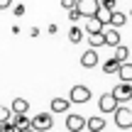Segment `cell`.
<instances>
[{"mask_svg":"<svg viewBox=\"0 0 132 132\" xmlns=\"http://www.w3.org/2000/svg\"><path fill=\"white\" fill-rule=\"evenodd\" d=\"M10 115H12V110H10V108H5V105H0V122H5Z\"/></svg>","mask_w":132,"mask_h":132,"instance_id":"7402d4cb","label":"cell"},{"mask_svg":"<svg viewBox=\"0 0 132 132\" xmlns=\"http://www.w3.org/2000/svg\"><path fill=\"white\" fill-rule=\"evenodd\" d=\"M71 103H86V100H90V88L83 83L78 86H71V95H69Z\"/></svg>","mask_w":132,"mask_h":132,"instance_id":"7a4b0ae2","label":"cell"},{"mask_svg":"<svg viewBox=\"0 0 132 132\" xmlns=\"http://www.w3.org/2000/svg\"><path fill=\"white\" fill-rule=\"evenodd\" d=\"M125 22H127V15H125V12H115V10H113V12H110V27H122V24Z\"/></svg>","mask_w":132,"mask_h":132,"instance_id":"5bb4252c","label":"cell"},{"mask_svg":"<svg viewBox=\"0 0 132 132\" xmlns=\"http://www.w3.org/2000/svg\"><path fill=\"white\" fill-rule=\"evenodd\" d=\"M113 115H115V125H118L120 130H130V127H132V110H130V108L118 105Z\"/></svg>","mask_w":132,"mask_h":132,"instance_id":"6da1fadb","label":"cell"},{"mask_svg":"<svg viewBox=\"0 0 132 132\" xmlns=\"http://www.w3.org/2000/svg\"><path fill=\"white\" fill-rule=\"evenodd\" d=\"M130 15H132V10H130Z\"/></svg>","mask_w":132,"mask_h":132,"instance_id":"484cf974","label":"cell"},{"mask_svg":"<svg viewBox=\"0 0 132 132\" xmlns=\"http://www.w3.org/2000/svg\"><path fill=\"white\" fill-rule=\"evenodd\" d=\"M98 7H100L98 0H78V3H76V10L81 12V17H90V15H95Z\"/></svg>","mask_w":132,"mask_h":132,"instance_id":"277c9868","label":"cell"},{"mask_svg":"<svg viewBox=\"0 0 132 132\" xmlns=\"http://www.w3.org/2000/svg\"><path fill=\"white\" fill-rule=\"evenodd\" d=\"M32 127H34V130H52V127H54L52 113H39V115H34Z\"/></svg>","mask_w":132,"mask_h":132,"instance_id":"5b68a950","label":"cell"},{"mask_svg":"<svg viewBox=\"0 0 132 132\" xmlns=\"http://www.w3.org/2000/svg\"><path fill=\"white\" fill-rule=\"evenodd\" d=\"M15 15L22 17V15H24V5H15Z\"/></svg>","mask_w":132,"mask_h":132,"instance_id":"cb8c5ba5","label":"cell"},{"mask_svg":"<svg viewBox=\"0 0 132 132\" xmlns=\"http://www.w3.org/2000/svg\"><path fill=\"white\" fill-rule=\"evenodd\" d=\"M86 130H90V132L105 130V120L103 118H88V120H86Z\"/></svg>","mask_w":132,"mask_h":132,"instance_id":"4fadbf2b","label":"cell"},{"mask_svg":"<svg viewBox=\"0 0 132 132\" xmlns=\"http://www.w3.org/2000/svg\"><path fill=\"white\" fill-rule=\"evenodd\" d=\"M69 105H71V100H66V98H54V100H52V113L64 115L66 110H69Z\"/></svg>","mask_w":132,"mask_h":132,"instance_id":"8fae6325","label":"cell"},{"mask_svg":"<svg viewBox=\"0 0 132 132\" xmlns=\"http://www.w3.org/2000/svg\"><path fill=\"white\" fill-rule=\"evenodd\" d=\"M118 76H120V81H125V83H132V64L122 61L120 69H118Z\"/></svg>","mask_w":132,"mask_h":132,"instance_id":"7c38bea8","label":"cell"},{"mask_svg":"<svg viewBox=\"0 0 132 132\" xmlns=\"http://www.w3.org/2000/svg\"><path fill=\"white\" fill-rule=\"evenodd\" d=\"M83 34H86V32H83L81 27H71V29H69V42H71V44H78L81 39H83Z\"/></svg>","mask_w":132,"mask_h":132,"instance_id":"ac0fdd59","label":"cell"},{"mask_svg":"<svg viewBox=\"0 0 132 132\" xmlns=\"http://www.w3.org/2000/svg\"><path fill=\"white\" fill-rule=\"evenodd\" d=\"M86 20H88V22L83 24V32H86V34H90V32H100V29H103V22H100L95 15H90V17H86Z\"/></svg>","mask_w":132,"mask_h":132,"instance_id":"30bf717a","label":"cell"},{"mask_svg":"<svg viewBox=\"0 0 132 132\" xmlns=\"http://www.w3.org/2000/svg\"><path fill=\"white\" fill-rule=\"evenodd\" d=\"M103 37H105V44H108V47H118V44H120V32H118V27L103 24Z\"/></svg>","mask_w":132,"mask_h":132,"instance_id":"ba28073f","label":"cell"},{"mask_svg":"<svg viewBox=\"0 0 132 132\" xmlns=\"http://www.w3.org/2000/svg\"><path fill=\"white\" fill-rule=\"evenodd\" d=\"M66 130H69V132L86 130V118H83V115H76V113H71L69 118H66Z\"/></svg>","mask_w":132,"mask_h":132,"instance_id":"52a82bcc","label":"cell"},{"mask_svg":"<svg viewBox=\"0 0 132 132\" xmlns=\"http://www.w3.org/2000/svg\"><path fill=\"white\" fill-rule=\"evenodd\" d=\"M98 105H100V110L103 113H115V108H118V98H115L113 93H103L100 95V100H98Z\"/></svg>","mask_w":132,"mask_h":132,"instance_id":"8992f818","label":"cell"},{"mask_svg":"<svg viewBox=\"0 0 132 132\" xmlns=\"http://www.w3.org/2000/svg\"><path fill=\"white\" fill-rule=\"evenodd\" d=\"M10 110H12V113H27V110H29V103H27L24 98H15Z\"/></svg>","mask_w":132,"mask_h":132,"instance_id":"e0dca14e","label":"cell"},{"mask_svg":"<svg viewBox=\"0 0 132 132\" xmlns=\"http://www.w3.org/2000/svg\"><path fill=\"white\" fill-rule=\"evenodd\" d=\"M115 59H118V61H127L130 59V49L122 47V44H118V47H115Z\"/></svg>","mask_w":132,"mask_h":132,"instance_id":"ffe728a7","label":"cell"},{"mask_svg":"<svg viewBox=\"0 0 132 132\" xmlns=\"http://www.w3.org/2000/svg\"><path fill=\"white\" fill-rule=\"evenodd\" d=\"M110 93L118 98V103H127V100H132V83H125V81H120V83L115 86Z\"/></svg>","mask_w":132,"mask_h":132,"instance_id":"3957f363","label":"cell"},{"mask_svg":"<svg viewBox=\"0 0 132 132\" xmlns=\"http://www.w3.org/2000/svg\"><path fill=\"white\" fill-rule=\"evenodd\" d=\"M12 5V0H0V10H7Z\"/></svg>","mask_w":132,"mask_h":132,"instance_id":"d4e9b609","label":"cell"},{"mask_svg":"<svg viewBox=\"0 0 132 132\" xmlns=\"http://www.w3.org/2000/svg\"><path fill=\"white\" fill-rule=\"evenodd\" d=\"M88 44L93 49H98V47H103L105 44V37H103V29H100V32H90L88 34Z\"/></svg>","mask_w":132,"mask_h":132,"instance_id":"9a60e30c","label":"cell"},{"mask_svg":"<svg viewBox=\"0 0 132 132\" xmlns=\"http://www.w3.org/2000/svg\"><path fill=\"white\" fill-rule=\"evenodd\" d=\"M120 64H122V61H118L115 56H113V59H108V61L103 64V73H108V76H110V73H118Z\"/></svg>","mask_w":132,"mask_h":132,"instance_id":"2e32d148","label":"cell"},{"mask_svg":"<svg viewBox=\"0 0 132 132\" xmlns=\"http://www.w3.org/2000/svg\"><path fill=\"white\" fill-rule=\"evenodd\" d=\"M95 64H98V52L90 47L88 52H83V56H81V66H83V69H93Z\"/></svg>","mask_w":132,"mask_h":132,"instance_id":"9c48e42d","label":"cell"},{"mask_svg":"<svg viewBox=\"0 0 132 132\" xmlns=\"http://www.w3.org/2000/svg\"><path fill=\"white\" fill-rule=\"evenodd\" d=\"M66 12H69V22H78L81 20V12L76 7H71V10H66Z\"/></svg>","mask_w":132,"mask_h":132,"instance_id":"44dd1931","label":"cell"},{"mask_svg":"<svg viewBox=\"0 0 132 132\" xmlns=\"http://www.w3.org/2000/svg\"><path fill=\"white\" fill-rule=\"evenodd\" d=\"M76 3H78V0H61V7L64 10H71V7H76Z\"/></svg>","mask_w":132,"mask_h":132,"instance_id":"603a6c76","label":"cell"},{"mask_svg":"<svg viewBox=\"0 0 132 132\" xmlns=\"http://www.w3.org/2000/svg\"><path fill=\"white\" fill-rule=\"evenodd\" d=\"M110 12H113L110 7H105V5H100V7H98V12H95V17H98V20H100L103 24H108V22H110Z\"/></svg>","mask_w":132,"mask_h":132,"instance_id":"d6986e66","label":"cell"}]
</instances>
